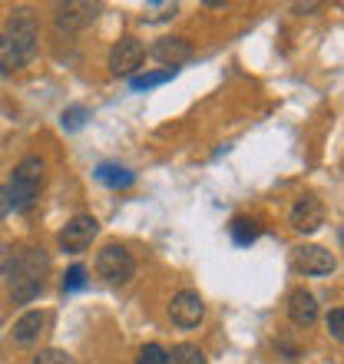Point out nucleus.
<instances>
[{"label": "nucleus", "instance_id": "f257e3e1", "mask_svg": "<svg viewBox=\"0 0 344 364\" xmlns=\"http://www.w3.org/2000/svg\"><path fill=\"white\" fill-rule=\"evenodd\" d=\"M43 159L37 156H27L23 163L10 173V186H7V196H10V205L17 212H30L37 205L40 199V186H43Z\"/></svg>", "mask_w": 344, "mask_h": 364}, {"label": "nucleus", "instance_id": "f03ea898", "mask_svg": "<svg viewBox=\"0 0 344 364\" xmlns=\"http://www.w3.org/2000/svg\"><path fill=\"white\" fill-rule=\"evenodd\" d=\"M96 275L106 278L109 285H123V282H129V278L136 275V262H133V255H129V249L119 245V242L103 245L100 255H96Z\"/></svg>", "mask_w": 344, "mask_h": 364}, {"label": "nucleus", "instance_id": "7ed1b4c3", "mask_svg": "<svg viewBox=\"0 0 344 364\" xmlns=\"http://www.w3.org/2000/svg\"><path fill=\"white\" fill-rule=\"evenodd\" d=\"M4 37L10 40V47L17 50L20 57H23V63H27L33 53H37V17L30 14V10H14L7 17V30H4Z\"/></svg>", "mask_w": 344, "mask_h": 364}, {"label": "nucleus", "instance_id": "20e7f679", "mask_svg": "<svg viewBox=\"0 0 344 364\" xmlns=\"http://www.w3.org/2000/svg\"><path fill=\"white\" fill-rule=\"evenodd\" d=\"M202 318H205V301H202L195 291H176L169 301V321L182 331L189 328H199Z\"/></svg>", "mask_w": 344, "mask_h": 364}, {"label": "nucleus", "instance_id": "39448f33", "mask_svg": "<svg viewBox=\"0 0 344 364\" xmlns=\"http://www.w3.org/2000/svg\"><path fill=\"white\" fill-rule=\"evenodd\" d=\"M96 232H100V222L93 215H73L67 222V229L60 232V249L70 252V255H80V252H86L93 245Z\"/></svg>", "mask_w": 344, "mask_h": 364}, {"label": "nucleus", "instance_id": "423d86ee", "mask_svg": "<svg viewBox=\"0 0 344 364\" xmlns=\"http://www.w3.org/2000/svg\"><path fill=\"white\" fill-rule=\"evenodd\" d=\"M143 60H146V47L136 37H123L109 50V70L116 77H133L136 70L143 67Z\"/></svg>", "mask_w": 344, "mask_h": 364}, {"label": "nucleus", "instance_id": "0eeeda50", "mask_svg": "<svg viewBox=\"0 0 344 364\" xmlns=\"http://www.w3.org/2000/svg\"><path fill=\"white\" fill-rule=\"evenodd\" d=\"M291 262H295V269L305 272V275H331V272L338 269V259L328 249H321V245H298V249L291 252Z\"/></svg>", "mask_w": 344, "mask_h": 364}, {"label": "nucleus", "instance_id": "6e6552de", "mask_svg": "<svg viewBox=\"0 0 344 364\" xmlns=\"http://www.w3.org/2000/svg\"><path fill=\"white\" fill-rule=\"evenodd\" d=\"M288 222H291V229L301 232V235H311L325 225V205L315 199V196H305V199H298L288 212Z\"/></svg>", "mask_w": 344, "mask_h": 364}, {"label": "nucleus", "instance_id": "1a4fd4ad", "mask_svg": "<svg viewBox=\"0 0 344 364\" xmlns=\"http://www.w3.org/2000/svg\"><path fill=\"white\" fill-rule=\"evenodd\" d=\"M96 14H100V4H83V0H77V4H63V7H57L53 20H57L60 30L73 33V30L90 27V23L96 20Z\"/></svg>", "mask_w": 344, "mask_h": 364}, {"label": "nucleus", "instance_id": "9d476101", "mask_svg": "<svg viewBox=\"0 0 344 364\" xmlns=\"http://www.w3.org/2000/svg\"><path fill=\"white\" fill-rule=\"evenodd\" d=\"M149 53H153V60H159L166 70H176V67H182L186 60H192V43L186 37H163V40H156Z\"/></svg>", "mask_w": 344, "mask_h": 364}, {"label": "nucleus", "instance_id": "9b49d317", "mask_svg": "<svg viewBox=\"0 0 344 364\" xmlns=\"http://www.w3.org/2000/svg\"><path fill=\"white\" fill-rule=\"evenodd\" d=\"M288 318L298 328H311L318 321V298L311 291H305V288L291 291V298H288Z\"/></svg>", "mask_w": 344, "mask_h": 364}, {"label": "nucleus", "instance_id": "f8f14e48", "mask_svg": "<svg viewBox=\"0 0 344 364\" xmlns=\"http://www.w3.org/2000/svg\"><path fill=\"white\" fill-rule=\"evenodd\" d=\"M47 311H27V315H20L17 318V325H14V341L17 345H33V341H40V335H43V328H47Z\"/></svg>", "mask_w": 344, "mask_h": 364}, {"label": "nucleus", "instance_id": "ddd939ff", "mask_svg": "<svg viewBox=\"0 0 344 364\" xmlns=\"http://www.w3.org/2000/svg\"><path fill=\"white\" fill-rule=\"evenodd\" d=\"M96 179L103 182V186H109V189H129L136 182V176L126 169V166H116V163H103L96 166Z\"/></svg>", "mask_w": 344, "mask_h": 364}, {"label": "nucleus", "instance_id": "4468645a", "mask_svg": "<svg viewBox=\"0 0 344 364\" xmlns=\"http://www.w3.org/2000/svg\"><path fill=\"white\" fill-rule=\"evenodd\" d=\"M7 282H10V295H14V301H33V298L43 291V282H40V278L17 275V278H7Z\"/></svg>", "mask_w": 344, "mask_h": 364}, {"label": "nucleus", "instance_id": "2eb2a0df", "mask_svg": "<svg viewBox=\"0 0 344 364\" xmlns=\"http://www.w3.org/2000/svg\"><path fill=\"white\" fill-rule=\"evenodd\" d=\"M229 232H232V242H235V245H252V242L258 239V222L245 219V215H235Z\"/></svg>", "mask_w": 344, "mask_h": 364}, {"label": "nucleus", "instance_id": "dca6fc26", "mask_svg": "<svg viewBox=\"0 0 344 364\" xmlns=\"http://www.w3.org/2000/svg\"><path fill=\"white\" fill-rule=\"evenodd\" d=\"M172 77H176V70H163V73H143V77H133V80H129V87H133L136 93H143V90H153V87H163V83H169Z\"/></svg>", "mask_w": 344, "mask_h": 364}, {"label": "nucleus", "instance_id": "f3484780", "mask_svg": "<svg viewBox=\"0 0 344 364\" xmlns=\"http://www.w3.org/2000/svg\"><path fill=\"white\" fill-rule=\"evenodd\" d=\"M23 67V57H20L17 50L10 47V40L0 33V73H14V70Z\"/></svg>", "mask_w": 344, "mask_h": 364}, {"label": "nucleus", "instance_id": "a211bd4d", "mask_svg": "<svg viewBox=\"0 0 344 364\" xmlns=\"http://www.w3.org/2000/svg\"><path fill=\"white\" fill-rule=\"evenodd\" d=\"M169 361L172 364H205V355H202V348H195V345H176Z\"/></svg>", "mask_w": 344, "mask_h": 364}, {"label": "nucleus", "instance_id": "6ab92c4d", "mask_svg": "<svg viewBox=\"0 0 344 364\" xmlns=\"http://www.w3.org/2000/svg\"><path fill=\"white\" fill-rule=\"evenodd\" d=\"M136 364H169V351L163 345H146L136 358Z\"/></svg>", "mask_w": 344, "mask_h": 364}, {"label": "nucleus", "instance_id": "aec40b11", "mask_svg": "<svg viewBox=\"0 0 344 364\" xmlns=\"http://www.w3.org/2000/svg\"><path fill=\"white\" fill-rule=\"evenodd\" d=\"M83 123H86V106H70V109H63V129H67V133H77Z\"/></svg>", "mask_w": 344, "mask_h": 364}, {"label": "nucleus", "instance_id": "412c9836", "mask_svg": "<svg viewBox=\"0 0 344 364\" xmlns=\"http://www.w3.org/2000/svg\"><path fill=\"white\" fill-rule=\"evenodd\" d=\"M80 288H86V269L83 265H73V269L63 275V291H80Z\"/></svg>", "mask_w": 344, "mask_h": 364}, {"label": "nucleus", "instance_id": "4be33fe9", "mask_svg": "<svg viewBox=\"0 0 344 364\" xmlns=\"http://www.w3.org/2000/svg\"><path fill=\"white\" fill-rule=\"evenodd\" d=\"M33 364H70L67 351H60V348H47V351H40L33 358Z\"/></svg>", "mask_w": 344, "mask_h": 364}, {"label": "nucleus", "instance_id": "5701e85b", "mask_svg": "<svg viewBox=\"0 0 344 364\" xmlns=\"http://www.w3.org/2000/svg\"><path fill=\"white\" fill-rule=\"evenodd\" d=\"M149 10H159V14H153V17H143V20H146V23H156V20H169V17H176L179 4H149Z\"/></svg>", "mask_w": 344, "mask_h": 364}, {"label": "nucleus", "instance_id": "b1692460", "mask_svg": "<svg viewBox=\"0 0 344 364\" xmlns=\"http://www.w3.org/2000/svg\"><path fill=\"white\" fill-rule=\"evenodd\" d=\"M328 331H331V338H335V341H341V338H344V311H341V308H335V311L328 315Z\"/></svg>", "mask_w": 344, "mask_h": 364}, {"label": "nucleus", "instance_id": "393cba45", "mask_svg": "<svg viewBox=\"0 0 344 364\" xmlns=\"http://www.w3.org/2000/svg\"><path fill=\"white\" fill-rule=\"evenodd\" d=\"M10 209H14V205H10L7 186H0V222H4V219H7V215H10Z\"/></svg>", "mask_w": 344, "mask_h": 364}]
</instances>
